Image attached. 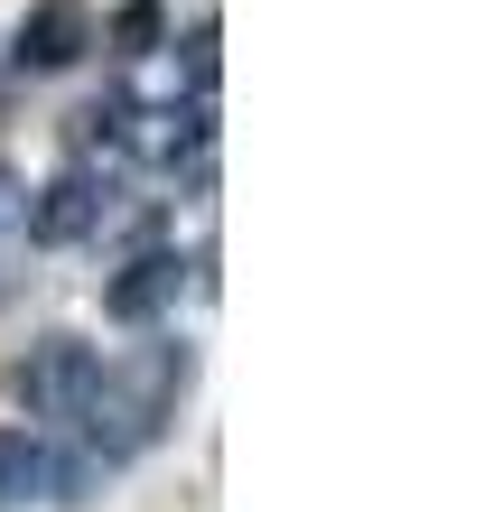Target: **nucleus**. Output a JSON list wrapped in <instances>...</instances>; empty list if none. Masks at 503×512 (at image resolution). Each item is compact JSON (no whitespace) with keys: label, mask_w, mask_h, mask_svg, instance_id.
Instances as JSON below:
<instances>
[{"label":"nucleus","mask_w":503,"mask_h":512,"mask_svg":"<svg viewBox=\"0 0 503 512\" xmlns=\"http://www.w3.org/2000/svg\"><path fill=\"white\" fill-rule=\"evenodd\" d=\"M177 391H187V345H140L131 364H103L94 391H84V410H75L84 457H94L103 475L131 466L140 447L177 419Z\"/></svg>","instance_id":"obj_1"},{"label":"nucleus","mask_w":503,"mask_h":512,"mask_svg":"<svg viewBox=\"0 0 503 512\" xmlns=\"http://www.w3.org/2000/svg\"><path fill=\"white\" fill-rule=\"evenodd\" d=\"M94 373H103V354L84 345V336L28 345V364H19V401H28V419H75L84 391H94Z\"/></svg>","instance_id":"obj_2"},{"label":"nucleus","mask_w":503,"mask_h":512,"mask_svg":"<svg viewBox=\"0 0 503 512\" xmlns=\"http://www.w3.org/2000/svg\"><path fill=\"white\" fill-rule=\"evenodd\" d=\"M84 47H94V10L84 0H28V19H19L28 75H66V66H84Z\"/></svg>","instance_id":"obj_3"},{"label":"nucleus","mask_w":503,"mask_h":512,"mask_svg":"<svg viewBox=\"0 0 503 512\" xmlns=\"http://www.w3.org/2000/svg\"><path fill=\"white\" fill-rule=\"evenodd\" d=\"M103 308L122 317V326H150L159 308H177V252H140L112 270V289H103Z\"/></svg>","instance_id":"obj_4"},{"label":"nucleus","mask_w":503,"mask_h":512,"mask_svg":"<svg viewBox=\"0 0 503 512\" xmlns=\"http://www.w3.org/2000/svg\"><path fill=\"white\" fill-rule=\"evenodd\" d=\"M122 149H140L150 168H187L196 149H205V103H187V112H177V103L131 112V140H122Z\"/></svg>","instance_id":"obj_5"},{"label":"nucleus","mask_w":503,"mask_h":512,"mask_svg":"<svg viewBox=\"0 0 503 512\" xmlns=\"http://www.w3.org/2000/svg\"><path fill=\"white\" fill-rule=\"evenodd\" d=\"M94 224H103V187L94 177H56V187L28 205V233H38V243H84Z\"/></svg>","instance_id":"obj_6"},{"label":"nucleus","mask_w":503,"mask_h":512,"mask_svg":"<svg viewBox=\"0 0 503 512\" xmlns=\"http://www.w3.org/2000/svg\"><path fill=\"white\" fill-rule=\"evenodd\" d=\"M38 494H56V447L38 429H0V512H19Z\"/></svg>","instance_id":"obj_7"},{"label":"nucleus","mask_w":503,"mask_h":512,"mask_svg":"<svg viewBox=\"0 0 503 512\" xmlns=\"http://www.w3.org/2000/svg\"><path fill=\"white\" fill-rule=\"evenodd\" d=\"M159 38H168L159 0H122V10H112V47H122V56H150Z\"/></svg>","instance_id":"obj_8"},{"label":"nucleus","mask_w":503,"mask_h":512,"mask_svg":"<svg viewBox=\"0 0 503 512\" xmlns=\"http://www.w3.org/2000/svg\"><path fill=\"white\" fill-rule=\"evenodd\" d=\"M187 84H196V103L215 94V28H196V38H187Z\"/></svg>","instance_id":"obj_9"},{"label":"nucleus","mask_w":503,"mask_h":512,"mask_svg":"<svg viewBox=\"0 0 503 512\" xmlns=\"http://www.w3.org/2000/svg\"><path fill=\"white\" fill-rule=\"evenodd\" d=\"M19 215H28V187H19L10 168H0V224H19Z\"/></svg>","instance_id":"obj_10"}]
</instances>
